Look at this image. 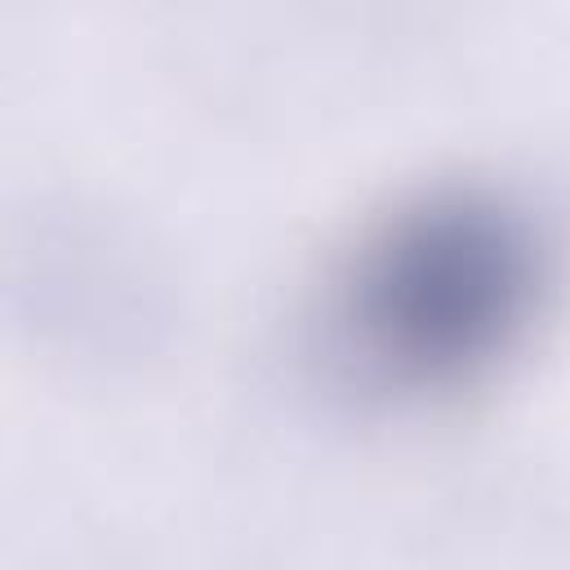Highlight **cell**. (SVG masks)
Segmentation results:
<instances>
[{"mask_svg":"<svg viewBox=\"0 0 570 570\" xmlns=\"http://www.w3.org/2000/svg\"><path fill=\"white\" fill-rule=\"evenodd\" d=\"M539 298L530 227L481 196H441L392 218L347 281V334L392 383L450 387L503 356Z\"/></svg>","mask_w":570,"mask_h":570,"instance_id":"cell-1","label":"cell"}]
</instances>
